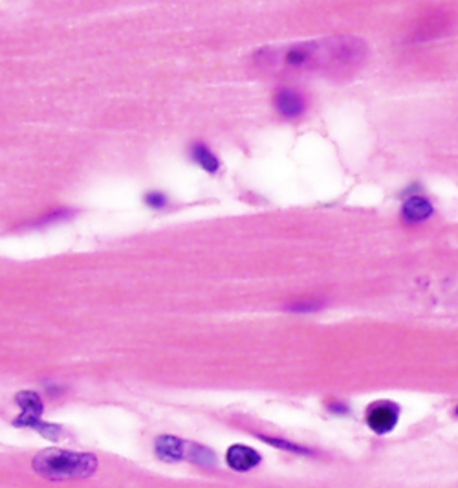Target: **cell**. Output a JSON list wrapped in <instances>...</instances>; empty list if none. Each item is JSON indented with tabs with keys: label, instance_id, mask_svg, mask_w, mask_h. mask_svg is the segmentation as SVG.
Returning <instances> with one entry per match:
<instances>
[{
	"label": "cell",
	"instance_id": "cell-14",
	"mask_svg": "<svg viewBox=\"0 0 458 488\" xmlns=\"http://www.w3.org/2000/svg\"><path fill=\"white\" fill-rule=\"evenodd\" d=\"M328 409H330L332 413H335V415H343V413L348 411V408L343 404V402H330V404H328Z\"/></svg>",
	"mask_w": 458,
	"mask_h": 488
},
{
	"label": "cell",
	"instance_id": "cell-12",
	"mask_svg": "<svg viewBox=\"0 0 458 488\" xmlns=\"http://www.w3.org/2000/svg\"><path fill=\"white\" fill-rule=\"evenodd\" d=\"M259 439L264 440V443H268V444H272V446H275V448L288 450V452L299 453V455H313V452L310 448H304V446H301V444H294V443H290V440L275 439V437H266V435H259Z\"/></svg>",
	"mask_w": 458,
	"mask_h": 488
},
{
	"label": "cell",
	"instance_id": "cell-2",
	"mask_svg": "<svg viewBox=\"0 0 458 488\" xmlns=\"http://www.w3.org/2000/svg\"><path fill=\"white\" fill-rule=\"evenodd\" d=\"M33 470L52 481L84 479L97 470V458L92 453H75L50 448L33 458Z\"/></svg>",
	"mask_w": 458,
	"mask_h": 488
},
{
	"label": "cell",
	"instance_id": "cell-13",
	"mask_svg": "<svg viewBox=\"0 0 458 488\" xmlns=\"http://www.w3.org/2000/svg\"><path fill=\"white\" fill-rule=\"evenodd\" d=\"M145 204L152 209H163L169 206V199L162 191H149L145 195Z\"/></svg>",
	"mask_w": 458,
	"mask_h": 488
},
{
	"label": "cell",
	"instance_id": "cell-10",
	"mask_svg": "<svg viewBox=\"0 0 458 488\" xmlns=\"http://www.w3.org/2000/svg\"><path fill=\"white\" fill-rule=\"evenodd\" d=\"M185 458L189 459L191 462H194V465L203 466V468L216 466V455L209 448L202 446V444L187 443V455Z\"/></svg>",
	"mask_w": 458,
	"mask_h": 488
},
{
	"label": "cell",
	"instance_id": "cell-3",
	"mask_svg": "<svg viewBox=\"0 0 458 488\" xmlns=\"http://www.w3.org/2000/svg\"><path fill=\"white\" fill-rule=\"evenodd\" d=\"M400 408L391 400H378L367 409V426L378 435H385L396 428Z\"/></svg>",
	"mask_w": 458,
	"mask_h": 488
},
{
	"label": "cell",
	"instance_id": "cell-8",
	"mask_svg": "<svg viewBox=\"0 0 458 488\" xmlns=\"http://www.w3.org/2000/svg\"><path fill=\"white\" fill-rule=\"evenodd\" d=\"M432 215V206L425 196L413 195L403 202L401 208V217L409 224H416V222L428 221Z\"/></svg>",
	"mask_w": 458,
	"mask_h": 488
},
{
	"label": "cell",
	"instance_id": "cell-15",
	"mask_svg": "<svg viewBox=\"0 0 458 488\" xmlns=\"http://www.w3.org/2000/svg\"><path fill=\"white\" fill-rule=\"evenodd\" d=\"M457 413H458V409H457Z\"/></svg>",
	"mask_w": 458,
	"mask_h": 488
},
{
	"label": "cell",
	"instance_id": "cell-4",
	"mask_svg": "<svg viewBox=\"0 0 458 488\" xmlns=\"http://www.w3.org/2000/svg\"><path fill=\"white\" fill-rule=\"evenodd\" d=\"M274 105L279 114L286 120H297L306 111V99L299 90L291 87H281L274 96Z\"/></svg>",
	"mask_w": 458,
	"mask_h": 488
},
{
	"label": "cell",
	"instance_id": "cell-7",
	"mask_svg": "<svg viewBox=\"0 0 458 488\" xmlns=\"http://www.w3.org/2000/svg\"><path fill=\"white\" fill-rule=\"evenodd\" d=\"M155 452L162 461H181L187 455V443L172 435H160L155 440Z\"/></svg>",
	"mask_w": 458,
	"mask_h": 488
},
{
	"label": "cell",
	"instance_id": "cell-9",
	"mask_svg": "<svg viewBox=\"0 0 458 488\" xmlns=\"http://www.w3.org/2000/svg\"><path fill=\"white\" fill-rule=\"evenodd\" d=\"M189 155H191V160H193L194 164H199L206 173H209V174L218 173V169H220V160H218V156L211 151V147L207 145V143L194 142L193 145L189 147Z\"/></svg>",
	"mask_w": 458,
	"mask_h": 488
},
{
	"label": "cell",
	"instance_id": "cell-11",
	"mask_svg": "<svg viewBox=\"0 0 458 488\" xmlns=\"http://www.w3.org/2000/svg\"><path fill=\"white\" fill-rule=\"evenodd\" d=\"M325 305L326 303L323 298H303L296 299V301L291 303H286V305H284V311L297 312V314H308V312L321 311Z\"/></svg>",
	"mask_w": 458,
	"mask_h": 488
},
{
	"label": "cell",
	"instance_id": "cell-1",
	"mask_svg": "<svg viewBox=\"0 0 458 488\" xmlns=\"http://www.w3.org/2000/svg\"><path fill=\"white\" fill-rule=\"evenodd\" d=\"M365 40L350 35L304 40L286 48H264L255 61L264 70L321 72L326 76L347 77L356 74L367 61Z\"/></svg>",
	"mask_w": 458,
	"mask_h": 488
},
{
	"label": "cell",
	"instance_id": "cell-5",
	"mask_svg": "<svg viewBox=\"0 0 458 488\" xmlns=\"http://www.w3.org/2000/svg\"><path fill=\"white\" fill-rule=\"evenodd\" d=\"M15 400H17V404L23 409V413L13 421L15 426L28 428L31 422L40 418V415H43V400H40V396L37 393H33V391H21L15 396Z\"/></svg>",
	"mask_w": 458,
	"mask_h": 488
},
{
	"label": "cell",
	"instance_id": "cell-6",
	"mask_svg": "<svg viewBox=\"0 0 458 488\" xmlns=\"http://www.w3.org/2000/svg\"><path fill=\"white\" fill-rule=\"evenodd\" d=\"M225 462L235 472H250L260 462V453L244 444H233L225 453Z\"/></svg>",
	"mask_w": 458,
	"mask_h": 488
}]
</instances>
